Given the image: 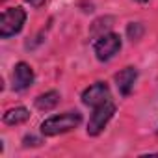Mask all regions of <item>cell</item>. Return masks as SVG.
Returning <instances> with one entry per match:
<instances>
[{"label":"cell","instance_id":"6da1fadb","mask_svg":"<svg viewBox=\"0 0 158 158\" xmlns=\"http://www.w3.org/2000/svg\"><path fill=\"white\" fill-rule=\"evenodd\" d=\"M80 123H82L80 112L58 114V115H52V117H48L41 123V134L43 136H58V134H63V132H69V130L76 128Z\"/></svg>","mask_w":158,"mask_h":158},{"label":"cell","instance_id":"8992f818","mask_svg":"<svg viewBox=\"0 0 158 158\" xmlns=\"http://www.w3.org/2000/svg\"><path fill=\"white\" fill-rule=\"evenodd\" d=\"M34 84V69L24 63L19 61L13 69V89L15 91H24Z\"/></svg>","mask_w":158,"mask_h":158},{"label":"cell","instance_id":"9c48e42d","mask_svg":"<svg viewBox=\"0 0 158 158\" xmlns=\"http://www.w3.org/2000/svg\"><path fill=\"white\" fill-rule=\"evenodd\" d=\"M2 119H4L6 125H21V123H24V121L30 119V112L24 106H17V108L8 110Z\"/></svg>","mask_w":158,"mask_h":158},{"label":"cell","instance_id":"ba28073f","mask_svg":"<svg viewBox=\"0 0 158 158\" xmlns=\"http://www.w3.org/2000/svg\"><path fill=\"white\" fill-rule=\"evenodd\" d=\"M58 102H60V93L58 91H47L35 99V108L41 112H50L58 106Z\"/></svg>","mask_w":158,"mask_h":158},{"label":"cell","instance_id":"4fadbf2b","mask_svg":"<svg viewBox=\"0 0 158 158\" xmlns=\"http://www.w3.org/2000/svg\"><path fill=\"white\" fill-rule=\"evenodd\" d=\"M26 2H28L30 6H34V8H41V6L45 4V0H26Z\"/></svg>","mask_w":158,"mask_h":158},{"label":"cell","instance_id":"7c38bea8","mask_svg":"<svg viewBox=\"0 0 158 158\" xmlns=\"http://www.w3.org/2000/svg\"><path fill=\"white\" fill-rule=\"evenodd\" d=\"M24 145H26V147H30V145H32V147H37V145H41V139L35 138V136H26V138H24Z\"/></svg>","mask_w":158,"mask_h":158},{"label":"cell","instance_id":"3957f363","mask_svg":"<svg viewBox=\"0 0 158 158\" xmlns=\"http://www.w3.org/2000/svg\"><path fill=\"white\" fill-rule=\"evenodd\" d=\"M114 114H115V104L112 101L106 102V104H101V106L93 108L91 119L88 123V134L89 136H99L104 130V127L108 125V121L114 117Z\"/></svg>","mask_w":158,"mask_h":158},{"label":"cell","instance_id":"2e32d148","mask_svg":"<svg viewBox=\"0 0 158 158\" xmlns=\"http://www.w3.org/2000/svg\"><path fill=\"white\" fill-rule=\"evenodd\" d=\"M156 134H158V130H156Z\"/></svg>","mask_w":158,"mask_h":158},{"label":"cell","instance_id":"52a82bcc","mask_svg":"<svg viewBox=\"0 0 158 158\" xmlns=\"http://www.w3.org/2000/svg\"><path fill=\"white\" fill-rule=\"evenodd\" d=\"M136 80H138V71H136V67H125L123 71H119L115 74V84H117V89H119V93L123 97L130 95Z\"/></svg>","mask_w":158,"mask_h":158},{"label":"cell","instance_id":"30bf717a","mask_svg":"<svg viewBox=\"0 0 158 158\" xmlns=\"http://www.w3.org/2000/svg\"><path fill=\"white\" fill-rule=\"evenodd\" d=\"M112 23H114V17H101V19H97V21L91 24V28H89L91 37L97 41L99 37H102L104 34H108L110 28H112Z\"/></svg>","mask_w":158,"mask_h":158},{"label":"cell","instance_id":"5bb4252c","mask_svg":"<svg viewBox=\"0 0 158 158\" xmlns=\"http://www.w3.org/2000/svg\"><path fill=\"white\" fill-rule=\"evenodd\" d=\"M136 2H149V0H136Z\"/></svg>","mask_w":158,"mask_h":158},{"label":"cell","instance_id":"5b68a950","mask_svg":"<svg viewBox=\"0 0 158 158\" xmlns=\"http://www.w3.org/2000/svg\"><path fill=\"white\" fill-rule=\"evenodd\" d=\"M82 102L86 106H91V108H97L101 104L110 102V88H108V84L106 82H95V84H91L88 89H84Z\"/></svg>","mask_w":158,"mask_h":158},{"label":"cell","instance_id":"277c9868","mask_svg":"<svg viewBox=\"0 0 158 158\" xmlns=\"http://www.w3.org/2000/svg\"><path fill=\"white\" fill-rule=\"evenodd\" d=\"M119 50H121V39L114 32H108V34H104L102 37H99L95 41V56H97L99 61L112 60Z\"/></svg>","mask_w":158,"mask_h":158},{"label":"cell","instance_id":"7a4b0ae2","mask_svg":"<svg viewBox=\"0 0 158 158\" xmlns=\"http://www.w3.org/2000/svg\"><path fill=\"white\" fill-rule=\"evenodd\" d=\"M24 21H26V11L21 6L4 10L2 17H0V37L8 39V37L19 34L24 26Z\"/></svg>","mask_w":158,"mask_h":158},{"label":"cell","instance_id":"8fae6325","mask_svg":"<svg viewBox=\"0 0 158 158\" xmlns=\"http://www.w3.org/2000/svg\"><path fill=\"white\" fill-rule=\"evenodd\" d=\"M143 32H145V28H143L141 23H130L127 26V35H128L130 41H139L141 35H143Z\"/></svg>","mask_w":158,"mask_h":158},{"label":"cell","instance_id":"9a60e30c","mask_svg":"<svg viewBox=\"0 0 158 158\" xmlns=\"http://www.w3.org/2000/svg\"><path fill=\"white\" fill-rule=\"evenodd\" d=\"M2 2H6V0H2Z\"/></svg>","mask_w":158,"mask_h":158}]
</instances>
